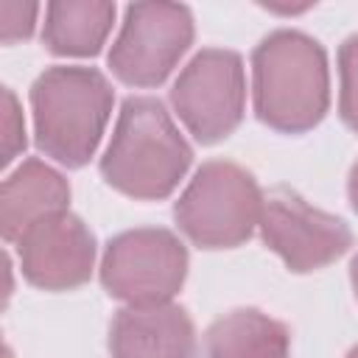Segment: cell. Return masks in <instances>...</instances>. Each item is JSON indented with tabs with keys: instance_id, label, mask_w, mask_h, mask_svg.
Masks as SVG:
<instances>
[{
	"instance_id": "19",
	"label": "cell",
	"mask_w": 358,
	"mask_h": 358,
	"mask_svg": "<svg viewBox=\"0 0 358 358\" xmlns=\"http://www.w3.org/2000/svg\"><path fill=\"white\" fill-rule=\"evenodd\" d=\"M347 358H358V344H355V347L350 350V355H347Z\"/></svg>"
},
{
	"instance_id": "10",
	"label": "cell",
	"mask_w": 358,
	"mask_h": 358,
	"mask_svg": "<svg viewBox=\"0 0 358 358\" xmlns=\"http://www.w3.org/2000/svg\"><path fill=\"white\" fill-rule=\"evenodd\" d=\"M112 358H193L196 327L182 305H126L109 324Z\"/></svg>"
},
{
	"instance_id": "9",
	"label": "cell",
	"mask_w": 358,
	"mask_h": 358,
	"mask_svg": "<svg viewBox=\"0 0 358 358\" xmlns=\"http://www.w3.org/2000/svg\"><path fill=\"white\" fill-rule=\"evenodd\" d=\"M14 246L22 277L42 291H70L92 277L95 235L67 210L28 227Z\"/></svg>"
},
{
	"instance_id": "17",
	"label": "cell",
	"mask_w": 358,
	"mask_h": 358,
	"mask_svg": "<svg viewBox=\"0 0 358 358\" xmlns=\"http://www.w3.org/2000/svg\"><path fill=\"white\" fill-rule=\"evenodd\" d=\"M347 196H350V204H352V210L358 213V162L352 165V171H350V182H347Z\"/></svg>"
},
{
	"instance_id": "4",
	"label": "cell",
	"mask_w": 358,
	"mask_h": 358,
	"mask_svg": "<svg viewBox=\"0 0 358 358\" xmlns=\"http://www.w3.org/2000/svg\"><path fill=\"white\" fill-rule=\"evenodd\" d=\"M263 190L257 179L229 159L204 162L173 204L179 229L201 249H235L260 224Z\"/></svg>"
},
{
	"instance_id": "18",
	"label": "cell",
	"mask_w": 358,
	"mask_h": 358,
	"mask_svg": "<svg viewBox=\"0 0 358 358\" xmlns=\"http://www.w3.org/2000/svg\"><path fill=\"white\" fill-rule=\"evenodd\" d=\"M350 280H352V288H355V296H358V255L352 257V266H350Z\"/></svg>"
},
{
	"instance_id": "5",
	"label": "cell",
	"mask_w": 358,
	"mask_h": 358,
	"mask_svg": "<svg viewBox=\"0 0 358 358\" xmlns=\"http://www.w3.org/2000/svg\"><path fill=\"white\" fill-rule=\"evenodd\" d=\"M187 277V246L165 227L115 235L101 257V285L126 305L171 302Z\"/></svg>"
},
{
	"instance_id": "14",
	"label": "cell",
	"mask_w": 358,
	"mask_h": 358,
	"mask_svg": "<svg viewBox=\"0 0 358 358\" xmlns=\"http://www.w3.org/2000/svg\"><path fill=\"white\" fill-rule=\"evenodd\" d=\"M338 115L358 134V34L338 45Z\"/></svg>"
},
{
	"instance_id": "11",
	"label": "cell",
	"mask_w": 358,
	"mask_h": 358,
	"mask_svg": "<svg viewBox=\"0 0 358 358\" xmlns=\"http://www.w3.org/2000/svg\"><path fill=\"white\" fill-rule=\"evenodd\" d=\"M70 204V185L67 179L50 168L48 162L31 157L14 168L0 190V229L8 243L34 227L36 221L64 213Z\"/></svg>"
},
{
	"instance_id": "8",
	"label": "cell",
	"mask_w": 358,
	"mask_h": 358,
	"mask_svg": "<svg viewBox=\"0 0 358 358\" xmlns=\"http://www.w3.org/2000/svg\"><path fill=\"white\" fill-rule=\"evenodd\" d=\"M257 229L263 243L296 274L324 268L352 246V229L344 218L310 207L288 187H277L263 199Z\"/></svg>"
},
{
	"instance_id": "2",
	"label": "cell",
	"mask_w": 358,
	"mask_h": 358,
	"mask_svg": "<svg viewBox=\"0 0 358 358\" xmlns=\"http://www.w3.org/2000/svg\"><path fill=\"white\" fill-rule=\"evenodd\" d=\"M255 115L274 131L305 134L330 106L327 53L305 31H271L252 50Z\"/></svg>"
},
{
	"instance_id": "3",
	"label": "cell",
	"mask_w": 358,
	"mask_h": 358,
	"mask_svg": "<svg viewBox=\"0 0 358 358\" xmlns=\"http://www.w3.org/2000/svg\"><path fill=\"white\" fill-rule=\"evenodd\" d=\"M112 103L115 90L101 70L78 64L48 67L31 87L36 148L59 165H87L101 145Z\"/></svg>"
},
{
	"instance_id": "13",
	"label": "cell",
	"mask_w": 358,
	"mask_h": 358,
	"mask_svg": "<svg viewBox=\"0 0 358 358\" xmlns=\"http://www.w3.org/2000/svg\"><path fill=\"white\" fill-rule=\"evenodd\" d=\"M115 3L56 0L45 6L42 42L56 56H95L115 25Z\"/></svg>"
},
{
	"instance_id": "15",
	"label": "cell",
	"mask_w": 358,
	"mask_h": 358,
	"mask_svg": "<svg viewBox=\"0 0 358 358\" xmlns=\"http://www.w3.org/2000/svg\"><path fill=\"white\" fill-rule=\"evenodd\" d=\"M25 117L14 90L3 87V165L8 168L25 151Z\"/></svg>"
},
{
	"instance_id": "12",
	"label": "cell",
	"mask_w": 358,
	"mask_h": 358,
	"mask_svg": "<svg viewBox=\"0 0 358 358\" xmlns=\"http://www.w3.org/2000/svg\"><path fill=\"white\" fill-rule=\"evenodd\" d=\"M204 358H291V333L257 308H235L207 327Z\"/></svg>"
},
{
	"instance_id": "1",
	"label": "cell",
	"mask_w": 358,
	"mask_h": 358,
	"mask_svg": "<svg viewBox=\"0 0 358 358\" xmlns=\"http://www.w3.org/2000/svg\"><path fill=\"white\" fill-rule=\"evenodd\" d=\"M190 162L193 148L159 98L131 95L123 101L101 157L106 185L140 201H159L176 190Z\"/></svg>"
},
{
	"instance_id": "16",
	"label": "cell",
	"mask_w": 358,
	"mask_h": 358,
	"mask_svg": "<svg viewBox=\"0 0 358 358\" xmlns=\"http://www.w3.org/2000/svg\"><path fill=\"white\" fill-rule=\"evenodd\" d=\"M36 14H39L36 3L3 0L0 3V36H3V45H14L20 39H28L34 34Z\"/></svg>"
},
{
	"instance_id": "7",
	"label": "cell",
	"mask_w": 358,
	"mask_h": 358,
	"mask_svg": "<svg viewBox=\"0 0 358 358\" xmlns=\"http://www.w3.org/2000/svg\"><path fill=\"white\" fill-rule=\"evenodd\" d=\"M193 34L187 6L131 3L109 48V67L129 87H159L193 45Z\"/></svg>"
},
{
	"instance_id": "6",
	"label": "cell",
	"mask_w": 358,
	"mask_h": 358,
	"mask_svg": "<svg viewBox=\"0 0 358 358\" xmlns=\"http://www.w3.org/2000/svg\"><path fill=\"white\" fill-rule=\"evenodd\" d=\"M171 103L201 145L229 137L246 112V70L241 53L227 48L199 50L173 81Z\"/></svg>"
}]
</instances>
